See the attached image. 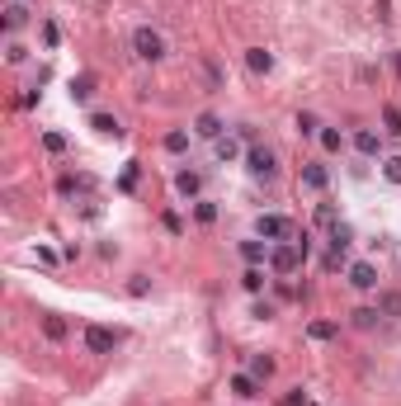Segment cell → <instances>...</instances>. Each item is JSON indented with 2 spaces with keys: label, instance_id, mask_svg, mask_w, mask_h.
<instances>
[{
  "label": "cell",
  "instance_id": "6da1fadb",
  "mask_svg": "<svg viewBox=\"0 0 401 406\" xmlns=\"http://www.w3.org/2000/svg\"><path fill=\"white\" fill-rule=\"evenodd\" d=\"M307 255H311V236H293V241H278L274 250H269V269H274L278 279H288V274H297V269L307 265Z\"/></svg>",
  "mask_w": 401,
  "mask_h": 406
},
{
  "label": "cell",
  "instance_id": "7a4b0ae2",
  "mask_svg": "<svg viewBox=\"0 0 401 406\" xmlns=\"http://www.w3.org/2000/svg\"><path fill=\"white\" fill-rule=\"evenodd\" d=\"M246 171H250V180H278V156L269 152V147H260V142H250L246 147Z\"/></svg>",
  "mask_w": 401,
  "mask_h": 406
},
{
  "label": "cell",
  "instance_id": "3957f363",
  "mask_svg": "<svg viewBox=\"0 0 401 406\" xmlns=\"http://www.w3.org/2000/svg\"><path fill=\"white\" fill-rule=\"evenodd\" d=\"M132 52H137L142 62H161V57H166V33L152 29V24L132 29Z\"/></svg>",
  "mask_w": 401,
  "mask_h": 406
},
{
  "label": "cell",
  "instance_id": "277c9868",
  "mask_svg": "<svg viewBox=\"0 0 401 406\" xmlns=\"http://www.w3.org/2000/svg\"><path fill=\"white\" fill-rule=\"evenodd\" d=\"M350 246H354V227H350V222H335V227H331V255H326V269H331V274L345 265Z\"/></svg>",
  "mask_w": 401,
  "mask_h": 406
},
{
  "label": "cell",
  "instance_id": "5b68a950",
  "mask_svg": "<svg viewBox=\"0 0 401 406\" xmlns=\"http://www.w3.org/2000/svg\"><path fill=\"white\" fill-rule=\"evenodd\" d=\"M255 236H264V241H293L297 236V227L288 218H278V213H260V218H255Z\"/></svg>",
  "mask_w": 401,
  "mask_h": 406
},
{
  "label": "cell",
  "instance_id": "8992f818",
  "mask_svg": "<svg viewBox=\"0 0 401 406\" xmlns=\"http://www.w3.org/2000/svg\"><path fill=\"white\" fill-rule=\"evenodd\" d=\"M345 274H350V288H359V293H373V288H378V265H373V260H354Z\"/></svg>",
  "mask_w": 401,
  "mask_h": 406
},
{
  "label": "cell",
  "instance_id": "52a82bcc",
  "mask_svg": "<svg viewBox=\"0 0 401 406\" xmlns=\"http://www.w3.org/2000/svg\"><path fill=\"white\" fill-rule=\"evenodd\" d=\"M354 152L364 161H383V133H373V128H354Z\"/></svg>",
  "mask_w": 401,
  "mask_h": 406
},
{
  "label": "cell",
  "instance_id": "ba28073f",
  "mask_svg": "<svg viewBox=\"0 0 401 406\" xmlns=\"http://www.w3.org/2000/svg\"><path fill=\"white\" fill-rule=\"evenodd\" d=\"M113 345H118V331L85 326V350H90V355H113Z\"/></svg>",
  "mask_w": 401,
  "mask_h": 406
},
{
  "label": "cell",
  "instance_id": "9c48e42d",
  "mask_svg": "<svg viewBox=\"0 0 401 406\" xmlns=\"http://www.w3.org/2000/svg\"><path fill=\"white\" fill-rule=\"evenodd\" d=\"M236 250H241V260H246V265H269V250H274V241H264V236H246Z\"/></svg>",
  "mask_w": 401,
  "mask_h": 406
},
{
  "label": "cell",
  "instance_id": "30bf717a",
  "mask_svg": "<svg viewBox=\"0 0 401 406\" xmlns=\"http://www.w3.org/2000/svg\"><path fill=\"white\" fill-rule=\"evenodd\" d=\"M175 194L180 199H203V171H175Z\"/></svg>",
  "mask_w": 401,
  "mask_h": 406
},
{
  "label": "cell",
  "instance_id": "8fae6325",
  "mask_svg": "<svg viewBox=\"0 0 401 406\" xmlns=\"http://www.w3.org/2000/svg\"><path fill=\"white\" fill-rule=\"evenodd\" d=\"M326 185H331V171H326L321 161H302V189H311V194H326Z\"/></svg>",
  "mask_w": 401,
  "mask_h": 406
},
{
  "label": "cell",
  "instance_id": "7c38bea8",
  "mask_svg": "<svg viewBox=\"0 0 401 406\" xmlns=\"http://www.w3.org/2000/svg\"><path fill=\"white\" fill-rule=\"evenodd\" d=\"M222 128H227V123H222L217 113H208V109H203L199 118H194V137H203V142H217V137H222Z\"/></svg>",
  "mask_w": 401,
  "mask_h": 406
},
{
  "label": "cell",
  "instance_id": "4fadbf2b",
  "mask_svg": "<svg viewBox=\"0 0 401 406\" xmlns=\"http://www.w3.org/2000/svg\"><path fill=\"white\" fill-rule=\"evenodd\" d=\"M227 388H232L241 402H255V397L264 392V383H260V378H250V374H232V383H227Z\"/></svg>",
  "mask_w": 401,
  "mask_h": 406
},
{
  "label": "cell",
  "instance_id": "5bb4252c",
  "mask_svg": "<svg viewBox=\"0 0 401 406\" xmlns=\"http://www.w3.org/2000/svg\"><path fill=\"white\" fill-rule=\"evenodd\" d=\"M378 312H383V321H401V293L397 288H378Z\"/></svg>",
  "mask_w": 401,
  "mask_h": 406
},
{
  "label": "cell",
  "instance_id": "9a60e30c",
  "mask_svg": "<svg viewBox=\"0 0 401 406\" xmlns=\"http://www.w3.org/2000/svg\"><path fill=\"white\" fill-rule=\"evenodd\" d=\"M213 156L222 161V166H232V161H241V142H236L232 133H222V137L213 142Z\"/></svg>",
  "mask_w": 401,
  "mask_h": 406
},
{
  "label": "cell",
  "instance_id": "2e32d148",
  "mask_svg": "<svg viewBox=\"0 0 401 406\" xmlns=\"http://www.w3.org/2000/svg\"><path fill=\"white\" fill-rule=\"evenodd\" d=\"M246 66L255 76H269L274 71V52H264V47H246Z\"/></svg>",
  "mask_w": 401,
  "mask_h": 406
},
{
  "label": "cell",
  "instance_id": "e0dca14e",
  "mask_svg": "<svg viewBox=\"0 0 401 406\" xmlns=\"http://www.w3.org/2000/svg\"><path fill=\"white\" fill-rule=\"evenodd\" d=\"M90 128L94 133H99V137H123V123H118V118H113V113H90Z\"/></svg>",
  "mask_w": 401,
  "mask_h": 406
},
{
  "label": "cell",
  "instance_id": "ac0fdd59",
  "mask_svg": "<svg viewBox=\"0 0 401 406\" xmlns=\"http://www.w3.org/2000/svg\"><path fill=\"white\" fill-rule=\"evenodd\" d=\"M274 369H278V364L269 359V355H250V359H246V374L260 378V383H269V378H274Z\"/></svg>",
  "mask_w": 401,
  "mask_h": 406
},
{
  "label": "cell",
  "instance_id": "d6986e66",
  "mask_svg": "<svg viewBox=\"0 0 401 406\" xmlns=\"http://www.w3.org/2000/svg\"><path fill=\"white\" fill-rule=\"evenodd\" d=\"M189 137H194V133H185V128H170L166 137H161V147H166L170 156H185V152H189Z\"/></svg>",
  "mask_w": 401,
  "mask_h": 406
},
{
  "label": "cell",
  "instance_id": "ffe728a7",
  "mask_svg": "<svg viewBox=\"0 0 401 406\" xmlns=\"http://www.w3.org/2000/svg\"><path fill=\"white\" fill-rule=\"evenodd\" d=\"M24 24H29V5H19V0H10V5H5V33L24 29Z\"/></svg>",
  "mask_w": 401,
  "mask_h": 406
},
{
  "label": "cell",
  "instance_id": "44dd1931",
  "mask_svg": "<svg viewBox=\"0 0 401 406\" xmlns=\"http://www.w3.org/2000/svg\"><path fill=\"white\" fill-rule=\"evenodd\" d=\"M241 288L260 297V293H264V265H246V274H241Z\"/></svg>",
  "mask_w": 401,
  "mask_h": 406
},
{
  "label": "cell",
  "instance_id": "7402d4cb",
  "mask_svg": "<svg viewBox=\"0 0 401 406\" xmlns=\"http://www.w3.org/2000/svg\"><path fill=\"white\" fill-rule=\"evenodd\" d=\"M94 94V76H76L71 80V104H90Z\"/></svg>",
  "mask_w": 401,
  "mask_h": 406
},
{
  "label": "cell",
  "instance_id": "603a6c76",
  "mask_svg": "<svg viewBox=\"0 0 401 406\" xmlns=\"http://www.w3.org/2000/svg\"><path fill=\"white\" fill-rule=\"evenodd\" d=\"M350 321H354L359 331H373L378 321H383V312H378V307H354V312H350Z\"/></svg>",
  "mask_w": 401,
  "mask_h": 406
},
{
  "label": "cell",
  "instance_id": "cb8c5ba5",
  "mask_svg": "<svg viewBox=\"0 0 401 406\" xmlns=\"http://www.w3.org/2000/svg\"><path fill=\"white\" fill-rule=\"evenodd\" d=\"M194 222L213 227V222H217V203H213V199H194Z\"/></svg>",
  "mask_w": 401,
  "mask_h": 406
},
{
  "label": "cell",
  "instance_id": "d4e9b609",
  "mask_svg": "<svg viewBox=\"0 0 401 406\" xmlns=\"http://www.w3.org/2000/svg\"><path fill=\"white\" fill-rule=\"evenodd\" d=\"M321 152H331V156H340V152H345V137H340V128H321Z\"/></svg>",
  "mask_w": 401,
  "mask_h": 406
},
{
  "label": "cell",
  "instance_id": "484cf974",
  "mask_svg": "<svg viewBox=\"0 0 401 406\" xmlns=\"http://www.w3.org/2000/svg\"><path fill=\"white\" fill-rule=\"evenodd\" d=\"M383 133H387V137H401V113H397V104H383Z\"/></svg>",
  "mask_w": 401,
  "mask_h": 406
},
{
  "label": "cell",
  "instance_id": "4316f807",
  "mask_svg": "<svg viewBox=\"0 0 401 406\" xmlns=\"http://www.w3.org/2000/svg\"><path fill=\"white\" fill-rule=\"evenodd\" d=\"M378 171H383L387 185H401V156H383V161H378Z\"/></svg>",
  "mask_w": 401,
  "mask_h": 406
},
{
  "label": "cell",
  "instance_id": "83f0119b",
  "mask_svg": "<svg viewBox=\"0 0 401 406\" xmlns=\"http://www.w3.org/2000/svg\"><path fill=\"white\" fill-rule=\"evenodd\" d=\"M43 336H47V340H66V321L47 312V316H43Z\"/></svg>",
  "mask_w": 401,
  "mask_h": 406
},
{
  "label": "cell",
  "instance_id": "f1b7e54d",
  "mask_svg": "<svg viewBox=\"0 0 401 406\" xmlns=\"http://www.w3.org/2000/svg\"><path fill=\"white\" fill-rule=\"evenodd\" d=\"M297 133L302 137H321V118L316 113H297Z\"/></svg>",
  "mask_w": 401,
  "mask_h": 406
},
{
  "label": "cell",
  "instance_id": "f546056e",
  "mask_svg": "<svg viewBox=\"0 0 401 406\" xmlns=\"http://www.w3.org/2000/svg\"><path fill=\"white\" fill-rule=\"evenodd\" d=\"M335 321H311V326H307V336H311V340H335Z\"/></svg>",
  "mask_w": 401,
  "mask_h": 406
},
{
  "label": "cell",
  "instance_id": "4dcf8cb0",
  "mask_svg": "<svg viewBox=\"0 0 401 406\" xmlns=\"http://www.w3.org/2000/svg\"><path fill=\"white\" fill-rule=\"evenodd\" d=\"M340 213H335V203H316V227H335Z\"/></svg>",
  "mask_w": 401,
  "mask_h": 406
},
{
  "label": "cell",
  "instance_id": "1f68e13d",
  "mask_svg": "<svg viewBox=\"0 0 401 406\" xmlns=\"http://www.w3.org/2000/svg\"><path fill=\"white\" fill-rule=\"evenodd\" d=\"M5 62H10V66H24V62H29V47L10 43V47H5Z\"/></svg>",
  "mask_w": 401,
  "mask_h": 406
},
{
  "label": "cell",
  "instance_id": "d6a6232c",
  "mask_svg": "<svg viewBox=\"0 0 401 406\" xmlns=\"http://www.w3.org/2000/svg\"><path fill=\"white\" fill-rule=\"evenodd\" d=\"M43 147L52 152V156H62V152H66V137H62V133H43Z\"/></svg>",
  "mask_w": 401,
  "mask_h": 406
},
{
  "label": "cell",
  "instance_id": "836d02e7",
  "mask_svg": "<svg viewBox=\"0 0 401 406\" xmlns=\"http://www.w3.org/2000/svg\"><path fill=\"white\" fill-rule=\"evenodd\" d=\"M128 293H132V297H147V293H152V283H147V274H132V283H128Z\"/></svg>",
  "mask_w": 401,
  "mask_h": 406
},
{
  "label": "cell",
  "instance_id": "e575fe53",
  "mask_svg": "<svg viewBox=\"0 0 401 406\" xmlns=\"http://www.w3.org/2000/svg\"><path fill=\"white\" fill-rule=\"evenodd\" d=\"M137 185V161H128V171H123V180H118V189H132Z\"/></svg>",
  "mask_w": 401,
  "mask_h": 406
},
{
  "label": "cell",
  "instance_id": "d590c367",
  "mask_svg": "<svg viewBox=\"0 0 401 406\" xmlns=\"http://www.w3.org/2000/svg\"><path fill=\"white\" fill-rule=\"evenodd\" d=\"M161 222H166V232H175V236L185 232V222H180V213H166V218H161Z\"/></svg>",
  "mask_w": 401,
  "mask_h": 406
},
{
  "label": "cell",
  "instance_id": "8d00e7d4",
  "mask_svg": "<svg viewBox=\"0 0 401 406\" xmlns=\"http://www.w3.org/2000/svg\"><path fill=\"white\" fill-rule=\"evenodd\" d=\"M250 316H260V321H269V316H274V302H255V312Z\"/></svg>",
  "mask_w": 401,
  "mask_h": 406
},
{
  "label": "cell",
  "instance_id": "74e56055",
  "mask_svg": "<svg viewBox=\"0 0 401 406\" xmlns=\"http://www.w3.org/2000/svg\"><path fill=\"white\" fill-rule=\"evenodd\" d=\"M302 397H307V392H302V388H293L288 397H283V406H302Z\"/></svg>",
  "mask_w": 401,
  "mask_h": 406
},
{
  "label": "cell",
  "instance_id": "f35d334b",
  "mask_svg": "<svg viewBox=\"0 0 401 406\" xmlns=\"http://www.w3.org/2000/svg\"><path fill=\"white\" fill-rule=\"evenodd\" d=\"M19 5H24V0H19Z\"/></svg>",
  "mask_w": 401,
  "mask_h": 406
}]
</instances>
